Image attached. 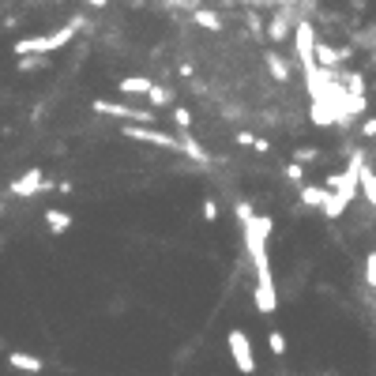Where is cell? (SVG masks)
<instances>
[{
  "label": "cell",
  "instance_id": "cell-28",
  "mask_svg": "<svg viewBox=\"0 0 376 376\" xmlns=\"http://www.w3.org/2000/svg\"><path fill=\"white\" fill-rule=\"evenodd\" d=\"M234 140H237V147H252V140H256V136H252V132H245V128H237Z\"/></svg>",
  "mask_w": 376,
  "mask_h": 376
},
{
  "label": "cell",
  "instance_id": "cell-31",
  "mask_svg": "<svg viewBox=\"0 0 376 376\" xmlns=\"http://www.w3.org/2000/svg\"><path fill=\"white\" fill-rule=\"evenodd\" d=\"M177 72H181V79H192V64L181 61V64H177Z\"/></svg>",
  "mask_w": 376,
  "mask_h": 376
},
{
  "label": "cell",
  "instance_id": "cell-18",
  "mask_svg": "<svg viewBox=\"0 0 376 376\" xmlns=\"http://www.w3.org/2000/svg\"><path fill=\"white\" fill-rule=\"evenodd\" d=\"M346 207H350V199H343V196H335V192H328V204H324V207H320V211H324V214H328V219H343V214H346Z\"/></svg>",
  "mask_w": 376,
  "mask_h": 376
},
{
  "label": "cell",
  "instance_id": "cell-35",
  "mask_svg": "<svg viewBox=\"0 0 376 376\" xmlns=\"http://www.w3.org/2000/svg\"><path fill=\"white\" fill-rule=\"evenodd\" d=\"M0 350H4V339H0Z\"/></svg>",
  "mask_w": 376,
  "mask_h": 376
},
{
  "label": "cell",
  "instance_id": "cell-2",
  "mask_svg": "<svg viewBox=\"0 0 376 376\" xmlns=\"http://www.w3.org/2000/svg\"><path fill=\"white\" fill-rule=\"evenodd\" d=\"M87 26V16H72L64 26H57V31L49 34H31V38H16V46H11V53L16 57H31V53H42V57H49V53H57L64 46L75 42V34Z\"/></svg>",
  "mask_w": 376,
  "mask_h": 376
},
{
  "label": "cell",
  "instance_id": "cell-17",
  "mask_svg": "<svg viewBox=\"0 0 376 376\" xmlns=\"http://www.w3.org/2000/svg\"><path fill=\"white\" fill-rule=\"evenodd\" d=\"M147 102H151V110H166V105H169V110H173V90H166V87H151V94H147Z\"/></svg>",
  "mask_w": 376,
  "mask_h": 376
},
{
  "label": "cell",
  "instance_id": "cell-19",
  "mask_svg": "<svg viewBox=\"0 0 376 376\" xmlns=\"http://www.w3.org/2000/svg\"><path fill=\"white\" fill-rule=\"evenodd\" d=\"M46 64H49V61L42 57V53H31V57H19V61H16V72H42Z\"/></svg>",
  "mask_w": 376,
  "mask_h": 376
},
{
  "label": "cell",
  "instance_id": "cell-34",
  "mask_svg": "<svg viewBox=\"0 0 376 376\" xmlns=\"http://www.w3.org/2000/svg\"><path fill=\"white\" fill-rule=\"evenodd\" d=\"M4 211H8V204H4V199H0V219H4Z\"/></svg>",
  "mask_w": 376,
  "mask_h": 376
},
{
  "label": "cell",
  "instance_id": "cell-32",
  "mask_svg": "<svg viewBox=\"0 0 376 376\" xmlns=\"http://www.w3.org/2000/svg\"><path fill=\"white\" fill-rule=\"evenodd\" d=\"M105 4H110V0H87V8H94V11H102Z\"/></svg>",
  "mask_w": 376,
  "mask_h": 376
},
{
  "label": "cell",
  "instance_id": "cell-33",
  "mask_svg": "<svg viewBox=\"0 0 376 376\" xmlns=\"http://www.w3.org/2000/svg\"><path fill=\"white\" fill-rule=\"evenodd\" d=\"M166 4H173V8H192V0H166Z\"/></svg>",
  "mask_w": 376,
  "mask_h": 376
},
{
  "label": "cell",
  "instance_id": "cell-12",
  "mask_svg": "<svg viewBox=\"0 0 376 376\" xmlns=\"http://www.w3.org/2000/svg\"><path fill=\"white\" fill-rule=\"evenodd\" d=\"M324 204H328V184H301V204L298 207L320 211Z\"/></svg>",
  "mask_w": 376,
  "mask_h": 376
},
{
  "label": "cell",
  "instance_id": "cell-10",
  "mask_svg": "<svg viewBox=\"0 0 376 376\" xmlns=\"http://www.w3.org/2000/svg\"><path fill=\"white\" fill-rule=\"evenodd\" d=\"M151 79H143V75H125L117 83V90H120V98H147V94H151Z\"/></svg>",
  "mask_w": 376,
  "mask_h": 376
},
{
  "label": "cell",
  "instance_id": "cell-4",
  "mask_svg": "<svg viewBox=\"0 0 376 376\" xmlns=\"http://www.w3.org/2000/svg\"><path fill=\"white\" fill-rule=\"evenodd\" d=\"M120 136L136 140V143H147V147H158V151H177L181 155V143H177V132H162L155 125H125Z\"/></svg>",
  "mask_w": 376,
  "mask_h": 376
},
{
  "label": "cell",
  "instance_id": "cell-6",
  "mask_svg": "<svg viewBox=\"0 0 376 376\" xmlns=\"http://www.w3.org/2000/svg\"><path fill=\"white\" fill-rule=\"evenodd\" d=\"M226 346H230V354H234V365L245 372V376H252L256 372V357H252V343H249V335L241 331V328H234L230 335H226Z\"/></svg>",
  "mask_w": 376,
  "mask_h": 376
},
{
  "label": "cell",
  "instance_id": "cell-23",
  "mask_svg": "<svg viewBox=\"0 0 376 376\" xmlns=\"http://www.w3.org/2000/svg\"><path fill=\"white\" fill-rule=\"evenodd\" d=\"M316 158H320V147H298V151H293V162H301V166L316 162Z\"/></svg>",
  "mask_w": 376,
  "mask_h": 376
},
{
  "label": "cell",
  "instance_id": "cell-3",
  "mask_svg": "<svg viewBox=\"0 0 376 376\" xmlns=\"http://www.w3.org/2000/svg\"><path fill=\"white\" fill-rule=\"evenodd\" d=\"M94 113H102V117H113V120H125V125H155V110H140V105H132V102H110V98H94L90 105Z\"/></svg>",
  "mask_w": 376,
  "mask_h": 376
},
{
  "label": "cell",
  "instance_id": "cell-16",
  "mask_svg": "<svg viewBox=\"0 0 376 376\" xmlns=\"http://www.w3.org/2000/svg\"><path fill=\"white\" fill-rule=\"evenodd\" d=\"M267 72L275 75V83H290V64L278 53H267Z\"/></svg>",
  "mask_w": 376,
  "mask_h": 376
},
{
  "label": "cell",
  "instance_id": "cell-1",
  "mask_svg": "<svg viewBox=\"0 0 376 376\" xmlns=\"http://www.w3.org/2000/svg\"><path fill=\"white\" fill-rule=\"evenodd\" d=\"M275 230L271 214H256L252 222L241 226V237H245V256L256 271V308L263 316H271L278 308V293H275V278H271V260H267V237Z\"/></svg>",
  "mask_w": 376,
  "mask_h": 376
},
{
  "label": "cell",
  "instance_id": "cell-14",
  "mask_svg": "<svg viewBox=\"0 0 376 376\" xmlns=\"http://www.w3.org/2000/svg\"><path fill=\"white\" fill-rule=\"evenodd\" d=\"M357 184H361V199L376 211V173H372V166L365 162L361 166V173H357Z\"/></svg>",
  "mask_w": 376,
  "mask_h": 376
},
{
  "label": "cell",
  "instance_id": "cell-5",
  "mask_svg": "<svg viewBox=\"0 0 376 376\" xmlns=\"http://www.w3.org/2000/svg\"><path fill=\"white\" fill-rule=\"evenodd\" d=\"M293 49H298L301 72L316 64V26H313V19H298V23H293Z\"/></svg>",
  "mask_w": 376,
  "mask_h": 376
},
{
  "label": "cell",
  "instance_id": "cell-21",
  "mask_svg": "<svg viewBox=\"0 0 376 376\" xmlns=\"http://www.w3.org/2000/svg\"><path fill=\"white\" fill-rule=\"evenodd\" d=\"M282 177H286L290 184H301V181H305V166H301V162H293V158H290V162L282 166Z\"/></svg>",
  "mask_w": 376,
  "mask_h": 376
},
{
  "label": "cell",
  "instance_id": "cell-7",
  "mask_svg": "<svg viewBox=\"0 0 376 376\" xmlns=\"http://www.w3.org/2000/svg\"><path fill=\"white\" fill-rule=\"evenodd\" d=\"M42 192H46V173L38 166L19 173L16 181H8V196H16V199H31V196H42Z\"/></svg>",
  "mask_w": 376,
  "mask_h": 376
},
{
  "label": "cell",
  "instance_id": "cell-26",
  "mask_svg": "<svg viewBox=\"0 0 376 376\" xmlns=\"http://www.w3.org/2000/svg\"><path fill=\"white\" fill-rule=\"evenodd\" d=\"M365 282L376 290V252H369V256H365Z\"/></svg>",
  "mask_w": 376,
  "mask_h": 376
},
{
  "label": "cell",
  "instance_id": "cell-15",
  "mask_svg": "<svg viewBox=\"0 0 376 376\" xmlns=\"http://www.w3.org/2000/svg\"><path fill=\"white\" fill-rule=\"evenodd\" d=\"M192 19H196V26H204V31L222 34V16H219V11H211V8H192Z\"/></svg>",
  "mask_w": 376,
  "mask_h": 376
},
{
  "label": "cell",
  "instance_id": "cell-22",
  "mask_svg": "<svg viewBox=\"0 0 376 376\" xmlns=\"http://www.w3.org/2000/svg\"><path fill=\"white\" fill-rule=\"evenodd\" d=\"M234 214H237V226H245V222L256 219V211H252L249 199H237V204H234Z\"/></svg>",
  "mask_w": 376,
  "mask_h": 376
},
{
  "label": "cell",
  "instance_id": "cell-9",
  "mask_svg": "<svg viewBox=\"0 0 376 376\" xmlns=\"http://www.w3.org/2000/svg\"><path fill=\"white\" fill-rule=\"evenodd\" d=\"M177 143H181V158H192V162H199V166H211V162H214V155L192 136V128L177 132Z\"/></svg>",
  "mask_w": 376,
  "mask_h": 376
},
{
  "label": "cell",
  "instance_id": "cell-13",
  "mask_svg": "<svg viewBox=\"0 0 376 376\" xmlns=\"http://www.w3.org/2000/svg\"><path fill=\"white\" fill-rule=\"evenodd\" d=\"M8 365H11V369H19V372H42V369H46V361H42V357H34V354H23V350H8Z\"/></svg>",
  "mask_w": 376,
  "mask_h": 376
},
{
  "label": "cell",
  "instance_id": "cell-29",
  "mask_svg": "<svg viewBox=\"0 0 376 376\" xmlns=\"http://www.w3.org/2000/svg\"><path fill=\"white\" fill-rule=\"evenodd\" d=\"M252 151H256V155H271V143H267L263 136H256V140H252Z\"/></svg>",
  "mask_w": 376,
  "mask_h": 376
},
{
  "label": "cell",
  "instance_id": "cell-30",
  "mask_svg": "<svg viewBox=\"0 0 376 376\" xmlns=\"http://www.w3.org/2000/svg\"><path fill=\"white\" fill-rule=\"evenodd\" d=\"M249 26H252V34H263V23H260V16H256V11L249 16Z\"/></svg>",
  "mask_w": 376,
  "mask_h": 376
},
{
  "label": "cell",
  "instance_id": "cell-8",
  "mask_svg": "<svg viewBox=\"0 0 376 376\" xmlns=\"http://www.w3.org/2000/svg\"><path fill=\"white\" fill-rule=\"evenodd\" d=\"M293 23H298V16H293V8L290 4H278V11L271 19H267V26H263V34L271 38V42L278 46V42H286V38L293 34Z\"/></svg>",
  "mask_w": 376,
  "mask_h": 376
},
{
  "label": "cell",
  "instance_id": "cell-25",
  "mask_svg": "<svg viewBox=\"0 0 376 376\" xmlns=\"http://www.w3.org/2000/svg\"><path fill=\"white\" fill-rule=\"evenodd\" d=\"M199 214H204V222H214V219L222 214V211H219V199H211V196H207V199H204V207H199Z\"/></svg>",
  "mask_w": 376,
  "mask_h": 376
},
{
  "label": "cell",
  "instance_id": "cell-27",
  "mask_svg": "<svg viewBox=\"0 0 376 376\" xmlns=\"http://www.w3.org/2000/svg\"><path fill=\"white\" fill-rule=\"evenodd\" d=\"M361 136H365V140H376V117H365V120H361Z\"/></svg>",
  "mask_w": 376,
  "mask_h": 376
},
{
  "label": "cell",
  "instance_id": "cell-20",
  "mask_svg": "<svg viewBox=\"0 0 376 376\" xmlns=\"http://www.w3.org/2000/svg\"><path fill=\"white\" fill-rule=\"evenodd\" d=\"M169 117H173V128H177V132L192 128V110H188V105H173Z\"/></svg>",
  "mask_w": 376,
  "mask_h": 376
},
{
  "label": "cell",
  "instance_id": "cell-24",
  "mask_svg": "<svg viewBox=\"0 0 376 376\" xmlns=\"http://www.w3.org/2000/svg\"><path fill=\"white\" fill-rule=\"evenodd\" d=\"M267 346H271V354H286V339H282V331H267Z\"/></svg>",
  "mask_w": 376,
  "mask_h": 376
},
{
  "label": "cell",
  "instance_id": "cell-11",
  "mask_svg": "<svg viewBox=\"0 0 376 376\" xmlns=\"http://www.w3.org/2000/svg\"><path fill=\"white\" fill-rule=\"evenodd\" d=\"M42 214H46V230H49L53 237H61V234H68V230H72V214H68V211H61V207H46Z\"/></svg>",
  "mask_w": 376,
  "mask_h": 376
}]
</instances>
